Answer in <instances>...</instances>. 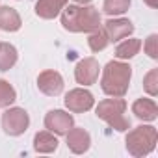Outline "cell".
Instances as JSON below:
<instances>
[{
	"mask_svg": "<svg viewBox=\"0 0 158 158\" xmlns=\"http://www.w3.org/2000/svg\"><path fill=\"white\" fill-rule=\"evenodd\" d=\"M101 24V13L93 6H67L61 10V26L69 32L91 34Z\"/></svg>",
	"mask_w": 158,
	"mask_h": 158,
	"instance_id": "obj_1",
	"label": "cell"
},
{
	"mask_svg": "<svg viewBox=\"0 0 158 158\" xmlns=\"http://www.w3.org/2000/svg\"><path fill=\"white\" fill-rule=\"evenodd\" d=\"M132 78V67L128 63H123L119 60L108 61L102 69L101 88L108 97H125L130 86Z\"/></svg>",
	"mask_w": 158,
	"mask_h": 158,
	"instance_id": "obj_2",
	"label": "cell"
},
{
	"mask_svg": "<svg viewBox=\"0 0 158 158\" xmlns=\"http://www.w3.org/2000/svg\"><path fill=\"white\" fill-rule=\"evenodd\" d=\"M95 112H97L99 119H102L104 123H108L117 132H125V130L130 128V119L125 115L127 102L121 97H112V99L101 101Z\"/></svg>",
	"mask_w": 158,
	"mask_h": 158,
	"instance_id": "obj_3",
	"label": "cell"
},
{
	"mask_svg": "<svg viewBox=\"0 0 158 158\" xmlns=\"http://www.w3.org/2000/svg\"><path fill=\"white\" fill-rule=\"evenodd\" d=\"M156 139H158V132L154 127L151 125H141V127H136L132 128L127 138H125V143H127V151L128 154L139 158V156H147L149 152L154 151L156 147Z\"/></svg>",
	"mask_w": 158,
	"mask_h": 158,
	"instance_id": "obj_4",
	"label": "cell"
},
{
	"mask_svg": "<svg viewBox=\"0 0 158 158\" xmlns=\"http://www.w3.org/2000/svg\"><path fill=\"white\" fill-rule=\"evenodd\" d=\"M30 127V115L24 108H8L2 114V128L8 136H21Z\"/></svg>",
	"mask_w": 158,
	"mask_h": 158,
	"instance_id": "obj_5",
	"label": "cell"
},
{
	"mask_svg": "<svg viewBox=\"0 0 158 158\" xmlns=\"http://www.w3.org/2000/svg\"><path fill=\"white\" fill-rule=\"evenodd\" d=\"M63 102H65V106H67L69 112H73V114H84V112H88V110L93 108L95 99H93V95L88 89L76 88V89H71L65 95Z\"/></svg>",
	"mask_w": 158,
	"mask_h": 158,
	"instance_id": "obj_6",
	"label": "cell"
},
{
	"mask_svg": "<svg viewBox=\"0 0 158 158\" xmlns=\"http://www.w3.org/2000/svg\"><path fill=\"white\" fill-rule=\"evenodd\" d=\"M73 127H74L73 115L63 110H50L45 115V128L56 136H65Z\"/></svg>",
	"mask_w": 158,
	"mask_h": 158,
	"instance_id": "obj_7",
	"label": "cell"
},
{
	"mask_svg": "<svg viewBox=\"0 0 158 158\" xmlns=\"http://www.w3.org/2000/svg\"><path fill=\"white\" fill-rule=\"evenodd\" d=\"M99 61L95 58H84L76 63V69H74V78H76V82L78 84H82V86H91L97 82V78H99Z\"/></svg>",
	"mask_w": 158,
	"mask_h": 158,
	"instance_id": "obj_8",
	"label": "cell"
},
{
	"mask_svg": "<svg viewBox=\"0 0 158 158\" xmlns=\"http://www.w3.org/2000/svg\"><path fill=\"white\" fill-rule=\"evenodd\" d=\"M37 88L41 93L48 95V97H58L63 91V78L58 71H43L37 76Z\"/></svg>",
	"mask_w": 158,
	"mask_h": 158,
	"instance_id": "obj_9",
	"label": "cell"
},
{
	"mask_svg": "<svg viewBox=\"0 0 158 158\" xmlns=\"http://www.w3.org/2000/svg\"><path fill=\"white\" fill-rule=\"evenodd\" d=\"M65 136H67V147L74 154H84L89 149V145H91L89 132L84 130V128H80V127H73Z\"/></svg>",
	"mask_w": 158,
	"mask_h": 158,
	"instance_id": "obj_10",
	"label": "cell"
},
{
	"mask_svg": "<svg viewBox=\"0 0 158 158\" xmlns=\"http://www.w3.org/2000/svg\"><path fill=\"white\" fill-rule=\"evenodd\" d=\"M104 30L110 37V41H121L125 37H128L134 32V24L128 19H110L104 23Z\"/></svg>",
	"mask_w": 158,
	"mask_h": 158,
	"instance_id": "obj_11",
	"label": "cell"
},
{
	"mask_svg": "<svg viewBox=\"0 0 158 158\" xmlns=\"http://www.w3.org/2000/svg\"><path fill=\"white\" fill-rule=\"evenodd\" d=\"M67 6V0H37L35 4V15L39 19L50 21L61 13V10Z\"/></svg>",
	"mask_w": 158,
	"mask_h": 158,
	"instance_id": "obj_12",
	"label": "cell"
},
{
	"mask_svg": "<svg viewBox=\"0 0 158 158\" xmlns=\"http://www.w3.org/2000/svg\"><path fill=\"white\" fill-rule=\"evenodd\" d=\"M132 114L141 121H154L158 117V106L152 99H138L132 104Z\"/></svg>",
	"mask_w": 158,
	"mask_h": 158,
	"instance_id": "obj_13",
	"label": "cell"
},
{
	"mask_svg": "<svg viewBox=\"0 0 158 158\" xmlns=\"http://www.w3.org/2000/svg\"><path fill=\"white\" fill-rule=\"evenodd\" d=\"M21 24H23V21L15 8H10V6L0 8V28L4 32H17L21 28Z\"/></svg>",
	"mask_w": 158,
	"mask_h": 158,
	"instance_id": "obj_14",
	"label": "cell"
},
{
	"mask_svg": "<svg viewBox=\"0 0 158 158\" xmlns=\"http://www.w3.org/2000/svg\"><path fill=\"white\" fill-rule=\"evenodd\" d=\"M34 149L37 152H43V154L54 152L58 149V138L48 130H41L34 136Z\"/></svg>",
	"mask_w": 158,
	"mask_h": 158,
	"instance_id": "obj_15",
	"label": "cell"
},
{
	"mask_svg": "<svg viewBox=\"0 0 158 158\" xmlns=\"http://www.w3.org/2000/svg\"><path fill=\"white\" fill-rule=\"evenodd\" d=\"M139 48H141V41L139 39H136V37L125 39V41H121L115 47V58L117 60H130V58H134L139 52Z\"/></svg>",
	"mask_w": 158,
	"mask_h": 158,
	"instance_id": "obj_16",
	"label": "cell"
},
{
	"mask_svg": "<svg viewBox=\"0 0 158 158\" xmlns=\"http://www.w3.org/2000/svg\"><path fill=\"white\" fill-rule=\"evenodd\" d=\"M17 48L11 43H0V71H10L17 63Z\"/></svg>",
	"mask_w": 158,
	"mask_h": 158,
	"instance_id": "obj_17",
	"label": "cell"
},
{
	"mask_svg": "<svg viewBox=\"0 0 158 158\" xmlns=\"http://www.w3.org/2000/svg\"><path fill=\"white\" fill-rule=\"evenodd\" d=\"M88 45H89V48H91L93 52L104 50V48L110 45V37H108L106 30H104V28H99V30L91 32V35H89V39H88Z\"/></svg>",
	"mask_w": 158,
	"mask_h": 158,
	"instance_id": "obj_18",
	"label": "cell"
},
{
	"mask_svg": "<svg viewBox=\"0 0 158 158\" xmlns=\"http://www.w3.org/2000/svg\"><path fill=\"white\" fill-rule=\"evenodd\" d=\"M17 101V91L8 80H0V108H8Z\"/></svg>",
	"mask_w": 158,
	"mask_h": 158,
	"instance_id": "obj_19",
	"label": "cell"
},
{
	"mask_svg": "<svg viewBox=\"0 0 158 158\" xmlns=\"http://www.w3.org/2000/svg\"><path fill=\"white\" fill-rule=\"evenodd\" d=\"M130 8V0H104L102 10L106 15L114 17V15H123L127 13Z\"/></svg>",
	"mask_w": 158,
	"mask_h": 158,
	"instance_id": "obj_20",
	"label": "cell"
},
{
	"mask_svg": "<svg viewBox=\"0 0 158 158\" xmlns=\"http://www.w3.org/2000/svg\"><path fill=\"white\" fill-rule=\"evenodd\" d=\"M143 89L151 97H156L158 95V69H151L143 76Z\"/></svg>",
	"mask_w": 158,
	"mask_h": 158,
	"instance_id": "obj_21",
	"label": "cell"
},
{
	"mask_svg": "<svg viewBox=\"0 0 158 158\" xmlns=\"http://www.w3.org/2000/svg\"><path fill=\"white\" fill-rule=\"evenodd\" d=\"M143 48H145V54H147L149 58L158 60V35H156V34H151V35L147 37Z\"/></svg>",
	"mask_w": 158,
	"mask_h": 158,
	"instance_id": "obj_22",
	"label": "cell"
},
{
	"mask_svg": "<svg viewBox=\"0 0 158 158\" xmlns=\"http://www.w3.org/2000/svg\"><path fill=\"white\" fill-rule=\"evenodd\" d=\"M149 8H158V0H143Z\"/></svg>",
	"mask_w": 158,
	"mask_h": 158,
	"instance_id": "obj_23",
	"label": "cell"
},
{
	"mask_svg": "<svg viewBox=\"0 0 158 158\" xmlns=\"http://www.w3.org/2000/svg\"><path fill=\"white\" fill-rule=\"evenodd\" d=\"M74 2H76V4H80V6H88L91 0H74Z\"/></svg>",
	"mask_w": 158,
	"mask_h": 158,
	"instance_id": "obj_24",
	"label": "cell"
}]
</instances>
